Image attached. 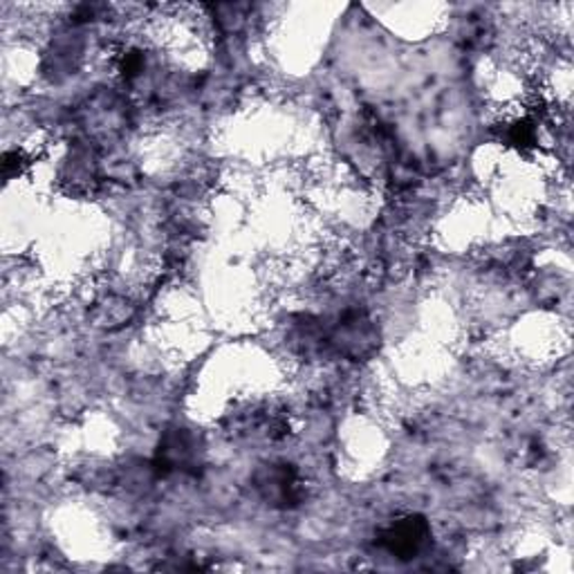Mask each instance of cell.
Here are the masks:
<instances>
[{
	"label": "cell",
	"instance_id": "cell-1",
	"mask_svg": "<svg viewBox=\"0 0 574 574\" xmlns=\"http://www.w3.org/2000/svg\"><path fill=\"white\" fill-rule=\"evenodd\" d=\"M426 539H428V523L422 517H404L393 521L384 530L380 541L391 554L400 559H411L422 550Z\"/></svg>",
	"mask_w": 574,
	"mask_h": 574
}]
</instances>
